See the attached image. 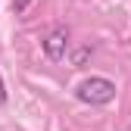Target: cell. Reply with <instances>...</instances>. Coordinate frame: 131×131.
Here are the masks:
<instances>
[{
	"mask_svg": "<svg viewBox=\"0 0 131 131\" xmlns=\"http://www.w3.org/2000/svg\"><path fill=\"white\" fill-rule=\"evenodd\" d=\"M75 97L81 103H91V106H106V103H112V97H116V84H112L109 78L91 75V78H84L75 88Z\"/></svg>",
	"mask_w": 131,
	"mask_h": 131,
	"instance_id": "obj_1",
	"label": "cell"
},
{
	"mask_svg": "<svg viewBox=\"0 0 131 131\" xmlns=\"http://www.w3.org/2000/svg\"><path fill=\"white\" fill-rule=\"evenodd\" d=\"M94 56V50H91V47H78V50L72 53V66H78V69H81V66H88V59Z\"/></svg>",
	"mask_w": 131,
	"mask_h": 131,
	"instance_id": "obj_3",
	"label": "cell"
},
{
	"mask_svg": "<svg viewBox=\"0 0 131 131\" xmlns=\"http://www.w3.org/2000/svg\"><path fill=\"white\" fill-rule=\"evenodd\" d=\"M41 47H44V56L50 59V62H59V59L66 56V47H69V28H66V25L50 28L47 38L41 41Z\"/></svg>",
	"mask_w": 131,
	"mask_h": 131,
	"instance_id": "obj_2",
	"label": "cell"
},
{
	"mask_svg": "<svg viewBox=\"0 0 131 131\" xmlns=\"http://www.w3.org/2000/svg\"><path fill=\"white\" fill-rule=\"evenodd\" d=\"M6 103V84H3V75H0V106Z\"/></svg>",
	"mask_w": 131,
	"mask_h": 131,
	"instance_id": "obj_5",
	"label": "cell"
},
{
	"mask_svg": "<svg viewBox=\"0 0 131 131\" xmlns=\"http://www.w3.org/2000/svg\"><path fill=\"white\" fill-rule=\"evenodd\" d=\"M28 3H31V0H13V9H16V13H22Z\"/></svg>",
	"mask_w": 131,
	"mask_h": 131,
	"instance_id": "obj_4",
	"label": "cell"
}]
</instances>
